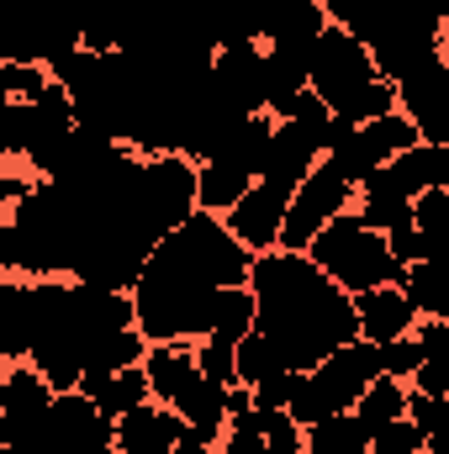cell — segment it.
<instances>
[{"label":"cell","mask_w":449,"mask_h":454,"mask_svg":"<svg viewBox=\"0 0 449 454\" xmlns=\"http://www.w3.org/2000/svg\"><path fill=\"white\" fill-rule=\"evenodd\" d=\"M48 454H116V423L85 391H59L48 412Z\"/></svg>","instance_id":"ba28073f"},{"label":"cell","mask_w":449,"mask_h":454,"mask_svg":"<svg viewBox=\"0 0 449 454\" xmlns=\"http://www.w3.org/2000/svg\"><path fill=\"white\" fill-rule=\"evenodd\" d=\"M381 364H386V375L413 380L418 364H423V343H418V333H407V339H397V343H381Z\"/></svg>","instance_id":"f546056e"},{"label":"cell","mask_w":449,"mask_h":454,"mask_svg":"<svg viewBox=\"0 0 449 454\" xmlns=\"http://www.w3.org/2000/svg\"><path fill=\"white\" fill-rule=\"evenodd\" d=\"M0 354L11 364L32 354V280L27 275L0 280Z\"/></svg>","instance_id":"e0dca14e"},{"label":"cell","mask_w":449,"mask_h":454,"mask_svg":"<svg viewBox=\"0 0 449 454\" xmlns=\"http://www.w3.org/2000/svg\"><path fill=\"white\" fill-rule=\"evenodd\" d=\"M354 191H359V185H349V180H343V169L323 159V164L302 180V191L291 196V212H286V227H280V248L307 254V248H312V238L334 223V217L349 212Z\"/></svg>","instance_id":"52a82bcc"},{"label":"cell","mask_w":449,"mask_h":454,"mask_svg":"<svg viewBox=\"0 0 449 454\" xmlns=\"http://www.w3.org/2000/svg\"><path fill=\"white\" fill-rule=\"evenodd\" d=\"M359 217L375 227V232H397V227H413V196L402 191L397 169L381 164L365 185H359Z\"/></svg>","instance_id":"9a60e30c"},{"label":"cell","mask_w":449,"mask_h":454,"mask_svg":"<svg viewBox=\"0 0 449 454\" xmlns=\"http://www.w3.org/2000/svg\"><path fill=\"white\" fill-rule=\"evenodd\" d=\"M375 80H381V69H375L370 48H365L349 27L334 21V27L318 37V48H312V90L328 101L334 116H343Z\"/></svg>","instance_id":"8992f818"},{"label":"cell","mask_w":449,"mask_h":454,"mask_svg":"<svg viewBox=\"0 0 449 454\" xmlns=\"http://www.w3.org/2000/svg\"><path fill=\"white\" fill-rule=\"evenodd\" d=\"M196 359H201V375H212V380H223V386H238V343L201 339Z\"/></svg>","instance_id":"83f0119b"},{"label":"cell","mask_w":449,"mask_h":454,"mask_svg":"<svg viewBox=\"0 0 449 454\" xmlns=\"http://www.w3.org/2000/svg\"><path fill=\"white\" fill-rule=\"evenodd\" d=\"M413 227L423 238V259L449 270V191H423L413 201Z\"/></svg>","instance_id":"44dd1931"},{"label":"cell","mask_w":449,"mask_h":454,"mask_svg":"<svg viewBox=\"0 0 449 454\" xmlns=\"http://www.w3.org/2000/svg\"><path fill=\"white\" fill-rule=\"evenodd\" d=\"M175 454H217V450H212L207 439H196V434H185V439L175 444Z\"/></svg>","instance_id":"d6a6232c"},{"label":"cell","mask_w":449,"mask_h":454,"mask_svg":"<svg viewBox=\"0 0 449 454\" xmlns=\"http://www.w3.org/2000/svg\"><path fill=\"white\" fill-rule=\"evenodd\" d=\"M254 254L232 238L217 212H196L175 227L143 264L132 286L138 328L148 343H185L212 333V307L227 286H248Z\"/></svg>","instance_id":"6da1fadb"},{"label":"cell","mask_w":449,"mask_h":454,"mask_svg":"<svg viewBox=\"0 0 449 454\" xmlns=\"http://www.w3.org/2000/svg\"><path fill=\"white\" fill-rule=\"evenodd\" d=\"M248 286L259 301V333L280 348L291 370H318L328 354L359 339L354 296L328 270L312 264V254H291V248L254 254Z\"/></svg>","instance_id":"7a4b0ae2"},{"label":"cell","mask_w":449,"mask_h":454,"mask_svg":"<svg viewBox=\"0 0 449 454\" xmlns=\"http://www.w3.org/2000/svg\"><path fill=\"white\" fill-rule=\"evenodd\" d=\"M286 370H291V364L280 359V348L264 339L259 328L238 343V386L254 391V386H264V380H275V375H286Z\"/></svg>","instance_id":"484cf974"},{"label":"cell","mask_w":449,"mask_h":454,"mask_svg":"<svg viewBox=\"0 0 449 454\" xmlns=\"http://www.w3.org/2000/svg\"><path fill=\"white\" fill-rule=\"evenodd\" d=\"M386 243H391L397 264H418V259H423V238H418V227H397V232H386Z\"/></svg>","instance_id":"1f68e13d"},{"label":"cell","mask_w":449,"mask_h":454,"mask_svg":"<svg viewBox=\"0 0 449 454\" xmlns=\"http://www.w3.org/2000/svg\"><path fill=\"white\" fill-rule=\"evenodd\" d=\"M48 85H53V74H43V64H16V59L0 64V96L5 101H37Z\"/></svg>","instance_id":"4316f807"},{"label":"cell","mask_w":449,"mask_h":454,"mask_svg":"<svg viewBox=\"0 0 449 454\" xmlns=\"http://www.w3.org/2000/svg\"><path fill=\"white\" fill-rule=\"evenodd\" d=\"M143 370H148L154 402L175 407V402H180V396L196 386V375H201V359H196V348H185V343H154V348H148V359H143Z\"/></svg>","instance_id":"2e32d148"},{"label":"cell","mask_w":449,"mask_h":454,"mask_svg":"<svg viewBox=\"0 0 449 454\" xmlns=\"http://www.w3.org/2000/svg\"><path fill=\"white\" fill-rule=\"evenodd\" d=\"M397 106L413 116L423 143H449V64H429L397 85Z\"/></svg>","instance_id":"30bf717a"},{"label":"cell","mask_w":449,"mask_h":454,"mask_svg":"<svg viewBox=\"0 0 449 454\" xmlns=\"http://www.w3.org/2000/svg\"><path fill=\"white\" fill-rule=\"evenodd\" d=\"M402 291H407V301L418 307V317H439V323H449V270L445 264H429V259L407 264Z\"/></svg>","instance_id":"7402d4cb"},{"label":"cell","mask_w":449,"mask_h":454,"mask_svg":"<svg viewBox=\"0 0 449 454\" xmlns=\"http://www.w3.org/2000/svg\"><path fill=\"white\" fill-rule=\"evenodd\" d=\"M413 333L423 343V364H418L413 386H418V391H434V396H449V323L423 317Z\"/></svg>","instance_id":"ffe728a7"},{"label":"cell","mask_w":449,"mask_h":454,"mask_svg":"<svg viewBox=\"0 0 449 454\" xmlns=\"http://www.w3.org/2000/svg\"><path fill=\"white\" fill-rule=\"evenodd\" d=\"M407 418L418 423L423 439H434V434L449 423V396H434V391H418V386H413V396H407Z\"/></svg>","instance_id":"f1b7e54d"},{"label":"cell","mask_w":449,"mask_h":454,"mask_svg":"<svg viewBox=\"0 0 449 454\" xmlns=\"http://www.w3.org/2000/svg\"><path fill=\"white\" fill-rule=\"evenodd\" d=\"M175 412L191 423V434L196 439H207V444H217L227 439V423H232V412H227V386L223 380H212V375H196V386L175 402Z\"/></svg>","instance_id":"ac0fdd59"},{"label":"cell","mask_w":449,"mask_h":454,"mask_svg":"<svg viewBox=\"0 0 449 454\" xmlns=\"http://www.w3.org/2000/svg\"><path fill=\"white\" fill-rule=\"evenodd\" d=\"M48 375L21 359L0 380V454H48V412H53Z\"/></svg>","instance_id":"5b68a950"},{"label":"cell","mask_w":449,"mask_h":454,"mask_svg":"<svg viewBox=\"0 0 449 454\" xmlns=\"http://www.w3.org/2000/svg\"><path fill=\"white\" fill-rule=\"evenodd\" d=\"M286 212H291V196L286 191H275V185H254L232 212H227L223 223L232 227V238L248 248V254H270V248H280V227H286Z\"/></svg>","instance_id":"8fae6325"},{"label":"cell","mask_w":449,"mask_h":454,"mask_svg":"<svg viewBox=\"0 0 449 454\" xmlns=\"http://www.w3.org/2000/svg\"><path fill=\"white\" fill-rule=\"evenodd\" d=\"M307 254H312V264H318V270H328V275H334L349 296L375 291V286H402V280H407V264H397V254H391L386 232H375L359 212L334 217V223L312 238V248H307Z\"/></svg>","instance_id":"277c9868"},{"label":"cell","mask_w":449,"mask_h":454,"mask_svg":"<svg viewBox=\"0 0 449 454\" xmlns=\"http://www.w3.org/2000/svg\"><path fill=\"white\" fill-rule=\"evenodd\" d=\"M370 454H429V439L418 434L413 418H402V423H391V428L370 444Z\"/></svg>","instance_id":"4dcf8cb0"},{"label":"cell","mask_w":449,"mask_h":454,"mask_svg":"<svg viewBox=\"0 0 449 454\" xmlns=\"http://www.w3.org/2000/svg\"><path fill=\"white\" fill-rule=\"evenodd\" d=\"M354 312H359V339H370V343H397L418 328V307L407 301L402 286L359 291L354 296Z\"/></svg>","instance_id":"5bb4252c"},{"label":"cell","mask_w":449,"mask_h":454,"mask_svg":"<svg viewBox=\"0 0 449 454\" xmlns=\"http://www.w3.org/2000/svg\"><path fill=\"white\" fill-rule=\"evenodd\" d=\"M212 74H217V85H223L243 112H264V90H270V48H259V43L217 48Z\"/></svg>","instance_id":"7c38bea8"},{"label":"cell","mask_w":449,"mask_h":454,"mask_svg":"<svg viewBox=\"0 0 449 454\" xmlns=\"http://www.w3.org/2000/svg\"><path fill=\"white\" fill-rule=\"evenodd\" d=\"M359 137H365V148L375 153V164H391L397 153H407V148H418V143H423V132L413 127V116H407V112H391V116L365 121V127H359Z\"/></svg>","instance_id":"603a6c76"},{"label":"cell","mask_w":449,"mask_h":454,"mask_svg":"<svg viewBox=\"0 0 449 454\" xmlns=\"http://www.w3.org/2000/svg\"><path fill=\"white\" fill-rule=\"evenodd\" d=\"M407 396H413V391H407V380H397V375H381V380H375V386L359 396L354 418L365 423V434H370V439H381L391 423H402V418H407Z\"/></svg>","instance_id":"d6986e66"},{"label":"cell","mask_w":449,"mask_h":454,"mask_svg":"<svg viewBox=\"0 0 449 454\" xmlns=\"http://www.w3.org/2000/svg\"><path fill=\"white\" fill-rule=\"evenodd\" d=\"M154 402V386H148V370L143 364H132V370H122V375H112L106 380V391L96 396V407L106 412V418H127V412H138V407H148Z\"/></svg>","instance_id":"d4e9b609"},{"label":"cell","mask_w":449,"mask_h":454,"mask_svg":"<svg viewBox=\"0 0 449 454\" xmlns=\"http://www.w3.org/2000/svg\"><path fill=\"white\" fill-rule=\"evenodd\" d=\"M312 375V386L323 391V402L334 407V412H354L359 407V396L386 375V364H381V343L370 339H354L343 343L338 354H328L318 370H307Z\"/></svg>","instance_id":"9c48e42d"},{"label":"cell","mask_w":449,"mask_h":454,"mask_svg":"<svg viewBox=\"0 0 449 454\" xmlns=\"http://www.w3.org/2000/svg\"><path fill=\"white\" fill-rule=\"evenodd\" d=\"M429 454H449V444H429Z\"/></svg>","instance_id":"836d02e7"},{"label":"cell","mask_w":449,"mask_h":454,"mask_svg":"<svg viewBox=\"0 0 449 454\" xmlns=\"http://www.w3.org/2000/svg\"><path fill=\"white\" fill-rule=\"evenodd\" d=\"M370 434H365V423L354 418V412H338L328 423H318V428H307V454H370Z\"/></svg>","instance_id":"cb8c5ba5"},{"label":"cell","mask_w":449,"mask_h":454,"mask_svg":"<svg viewBox=\"0 0 449 454\" xmlns=\"http://www.w3.org/2000/svg\"><path fill=\"white\" fill-rule=\"evenodd\" d=\"M191 434V423L175 407H138L127 418H116V454H175V444Z\"/></svg>","instance_id":"4fadbf2b"},{"label":"cell","mask_w":449,"mask_h":454,"mask_svg":"<svg viewBox=\"0 0 449 454\" xmlns=\"http://www.w3.org/2000/svg\"><path fill=\"white\" fill-rule=\"evenodd\" d=\"M138 328V307L127 291L85 286V280H32V364L53 391H80L85 359L106 339Z\"/></svg>","instance_id":"3957f363"}]
</instances>
